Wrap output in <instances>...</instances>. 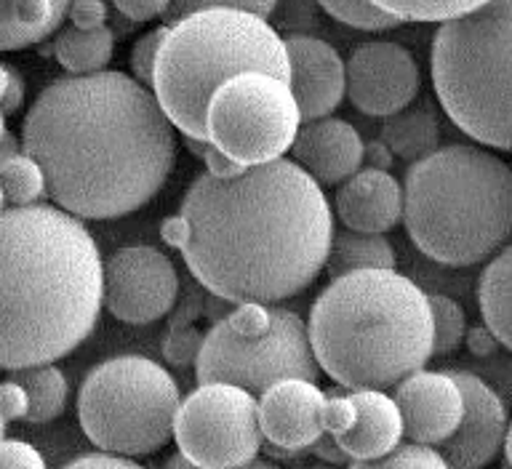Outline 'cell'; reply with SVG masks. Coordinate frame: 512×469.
<instances>
[{"mask_svg":"<svg viewBox=\"0 0 512 469\" xmlns=\"http://www.w3.org/2000/svg\"><path fill=\"white\" fill-rule=\"evenodd\" d=\"M62 469H147L139 462H134L131 456H118L99 451V454H86L72 459L70 464H64Z\"/></svg>","mask_w":512,"mask_h":469,"instance_id":"40","label":"cell"},{"mask_svg":"<svg viewBox=\"0 0 512 469\" xmlns=\"http://www.w3.org/2000/svg\"><path fill=\"white\" fill-rule=\"evenodd\" d=\"M11 379L22 384L27 395H30V414H27L24 422L48 424L64 414L70 384H67V376L54 363L11 371Z\"/></svg>","mask_w":512,"mask_h":469,"instance_id":"25","label":"cell"},{"mask_svg":"<svg viewBox=\"0 0 512 469\" xmlns=\"http://www.w3.org/2000/svg\"><path fill=\"white\" fill-rule=\"evenodd\" d=\"M358 419L344 432L339 446L350 454L352 462H371L392 454L406 438L403 414L392 395L384 390H352Z\"/></svg>","mask_w":512,"mask_h":469,"instance_id":"20","label":"cell"},{"mask_svg":"<svg viewBox=\"0 0 512 469\" xmlns=\"http://www.w3.org/2000/svg\"><path fill=\"white\" fill-rule=\"evenodd\" d=\"M198 384H238L262 398L283 379L318 382L320 363L310 326L278 304H238L230 318L208 328L195 366Z\"/></svg>","mask_w":512,"mask_h":469,"instance_id":"9","label":"cell"},{"mask_svg":"<svg viewBox=\"0 0 512 469\" xmlns=\"http://www.w3.org/2000/svg\"><path fill=\"white\" fill-rule=\"evenodd\" d=\"M174 123L134 75H64L38 94L22 147L48 198L78 219H120L150 203L176 160Z\"/></svg>","mask_w":512,"mask_h":469,"instance_id":"1","label":"cell"},{"mask_svg":"<svg viewBox=\"0 0 512 469\" xmlns=\"http://www.w3.org/2000/svg\"><path fill=\"white\" fill-rule=\"evenodd\" d=\"M419 64L414 54L392 40H371L347 59V96L371 118H392L419 94Z\"/></svg>","mask_w":512,"mask_h":469,"instance_id":"13","label":"cell"},{"mask_svg":"<svg viewBox=\"0 0 512 469\" xmlns=\"http://www.w3.org/2000/svg\"><path fill=\"white\" fill-rule=\"evenodd\" d=\"M203 344H206V334L198 331V326L168 328V334L163 336V358L176 368L198 366Z\"/></svg>","mask_w":512,"mask_h":469,"instance_id":"32","label":"cell"},{"mask_svg":"<svg viewBox=\"0 0 512 469\" xmlns=\"http://www.w3.org/2000/svg\"><path fill=\"white\" fill-rule=\"evenodd\" d=\"M328 392L310 379H283L259 398L264 440L280 451H307L326 435L323 408Z\"/></svg>","mask_w":512,"mask_h":469,"instance_id":"16","label":"cell"},{"mask_svg":"<svg viewBox=\"0 0 512 469\" xmlns=\"http://www.w3.org/2000/svg\"><path fill=\"white\" fill-rule=\"evenodd\" d=\"M174 440L200 469H235L259 459L264 432L259 398L238 384H200L182 400Z\"/></svg>","mask_w":512,"mask_h":469,"instance_id":"11","label":"cell"},{"mask_svg":"<svg viewBox=\"0 0 512 469\" xmlns=\"http://www.w3.org/2000/svg\"><path fill=\"white\" fill-rule=\"evenodd\" d=\"M0 139H3V150H0V158H14V155L24 152V147H19V139L11 134V128H8L6 123H3V128H0Z\"/></svg>","mask_w":512,"mask_h":469,"instance_id":"48","label":"cell"},{"mask_svg":"<svg viewBox=\"0 0 512 469\" xmlns=\"http://www.w3.org/2000/svg\"><path fill=\"white\" fill-rule=\"evenodd\" d=\"M163 469H200V467H195L192 462H187L182 454H176V456H171V459H166Z\"/></svg>","mask_w":512,"mask_h":469,"instance_id":"49","label":"cell"},{"mask_svg":"<svg viewBox=\"0 0 512 469\" xmlns=\"http://www.w3.org/2000/svg\"><path fill=\"white\" fill-rule=\"evenodd\" d=\"M504 462L512 464V424L507 430V438H504Z\"/></svg>","mask_w":512,"mask_h":469,"instance_id":"50","label":"cell"},{"mask_svg":"<svg viewBox=\"0 0 512 469\" xmlns=\"http://www.w3.org/2000/svg\"><path fill=\"white\" fill-rule=\"evenodd\" d=\"M307 469H342V467H336V464H326V462H318V464H310Z\"/></svg>","mask_w":512,"mask_h":469,"instance_id":"51","label":"cell"},{"mask_svg":"<svg viewBox=\"0 0 512 469\" xmlns=\"http://www.w3.org/2000/svg\"><path fill=\"white\" fill-rule=\"evenodd\" d=\"M187 235H190V227H187L182 214L168 216V219H163V224H160V238H163L166 246L176 248V251H182L184 243H187Z\"/></svg>","mask_w":512,"mask_h":469,"instance_id":"45","label":"cell"},{"mask_svg":"<svg viewBox=\"0 0 512 469\" xmlns=\"http://www.w3.org/2000/svg\"><path fill=\"white\" fill-rule=\"evenodd\" d=\"M67 16H70L72 27L102 30L107 27V3L104 0H72Z\"/></svg>","mask_w":512,"mask_h":469,"instance_id":"38","label":"cell"},{"mask_svg":"<svg viewBox=\"0 0 512 469\" xmlns=\"http://www.w3.org/2000/svg\"><path fill=\"white\" fill-rule=\"evenodd\" d=\"M318 3L323 6V11L334 16L336 22L355 27V30L382 32L403 24L398 16L387 14L379 6H374L371 0H318Z\"/></svg>","mask_w":512,"mask_h":469,"instance_id":"29","label":"cell"},{"mask_svg":"<svg viewBox=\"0 0 512 469\" xmlns=\"http://www.w3.org/2000/svg\"><path fill=\"white\" fill-rule=\"evenodd\" d=\"M408 443L443 446L464 419V392L451 371H414L395 387Z\"/></svg>","mask_w":512,"mask_h":469,"instance_id":"15","label":"cell"},{"mask_svg":"<svg viewBox=\"0 0 512 469\" xmlns=\"http://www.w3.org/2000/svg\"><path fill=\"white\" fill-rule=\"evenodd\" d=\"M120 14L131 22H147L155 16H166L171 0H112Z\"/></svg>","mask_w":512,"mask_h":469,"instance_id":"41","label":"cell"},{"mask_svg":"<svg viewBox=\"0 0 512 469\" xmlns=\"http://www.w3.org/2000/svg\"><path fill=\"white\" fill-rule=\"evenodd\" d=\"M502 469H512V464H507V462H502Z\"/></svg>","mask_w":512,"mask_h":469,"instance_id":"52","label":"cell"},{"mask_svg":"<svg viewBox=\"0 0 512 469\" xmlns=\"http://www.w3.org/2000/svg\"><path fill=\"white\" fill-rule=\"evenodd\" d=\"M347 469H451L438 448L400 443L392 454L371 462H352Z\"/></svg>","mask_w":512,"mask_h":469,"instance_id":"30","label":"cell"},{"mask_svg":"<svg viewBox=\"0 0 512 469\" xmlns=\"http://www.w3.org/2000/svg\"><path fill=\"white\" fill-rule=\"evenodd\" d=\"M334 206L344 230L384 235L403 219L406 198L390 171L366 166L339 187Z\"/></svg>","mask_w":512,"mask_h":469,"instance_id":"19","label":"cell"},{"mask_svg":"<svg viewBox=\"0 0 512 469\" xmlns=\"http://www.w3.org/2000/svg\"><path fill=\"white\" fill-rule=\"evenodd\" d=\"M176 299L179 272L158 248L126 246L104 264V307L120 323H155L174 310Z\"/></svg>","mask_w":512,"mask_h":469,"instance_id":"12","label":"cell"},{"mask_svg":"<svg viewBox=\"0 0 512 469\" xmlns=\"http://www.w3.org/2000/svg\"><path fill=\"white\" fill-rule=\"evenodd\" d=\"M432 318H435V358L454 355L467 336V318L456 299L443 294L430 296Z\"/></svg>","mask_w":512,"mask_h":469,"instance_id":"28","label":"cell"},{"mask_svg":"<svg viewBox=\"0 0 512 469\" xmlns=\"http://www.w3.org/2000/svg\"><path fill=\"white\" fill-rule=\"evenodd\" d=\"M291 80L304 123L331 118V112L347 94V64L336 54L331 43L312 35H291L286 38Z\"/></svg>","mask_w":512,"mask_h":469,"instance_id":"17","label":"cell"},{"mask_svg":"<svg viewBox=\"0 0 512 469\" xmlns=\"http://www.w3.org/2000/svg\"><path fill=\"white\" fill-rule=\"evenodd\" d=\"M203 163H206V174L219 176V179H232V176H238L243 171L240 163L230 158V155H224L222 150H216L214 144L208 147L206 155H203Z\"/></svg>","mask_w":512,"mask_h":469,"instance_id":"44","label":"cell"},{"mask_svg":"<svg viewBox=\"0 0 512 469\" xmlns=\"http://www.w3.org/2000/svg\"><path fill=\"white\" fill-rule=\"evenodd\" d=\"M478 304L483 323L512 352V243L486 264L478 283Z\"/></svg>","mask_w":512,"mask_h":469,"instance_id":"21","label":"cell"},{"mask_svg":"<svg viewBox=\"0 0 512 469\" xmlns=\"http://www.w3.org/2000/svg\"><path fill=\"white\" fill-rule=\"evenodd\" d=\"M27 414H30V395L16 379H6L3 390H0V422H3V430L11 422L27 419Z\"/></svg>","mask_w":512,"mask_h":469,"instance_id":"36","label":"cell"},{"mask_svg":"<svg viewBox=\"0 0 512 469\" xmlns=\"http://www.w3.org/2000/svg\"><path fill=\"white\" fill-rule=\"evenodd\" d=\"M104 264L78 216L51 203L3 208V368L56 363L94 334Z\"/></svg>","mask_w":512,"mask_h":469,"instance_id":"3","label":"cell"},{"mask_svg":"<svg viewBox=\"0 0 512 469\" xmlns=\"http://www.w3.org/2000/svg\"><path fill=\"white\" fill-rule=\"evenodd\" d=\"M238 304L230 302V299H222V296L208 294L206 296V320H211V326L222 323L224 318H230V312L235 310Z\"/></svg>","mask_w":512,"mask_h":469,"instance_id":"46","label":"cell"},{"mask_svg":"<svg viewBox=\"0 0 512 469\" xmlns=\"http://www.w3.org/2000/svg\"><path fill=\"white\" fill-rule=\"evenodd\" d=\"M310 454L318 459V462H326V464H336V467H344V464H350V454L344 451L342 446H339V440L334 438V435H323V438H318V443L310 448Z\"/></svg>","mask_w":512,"mask_h":469,"instance_id":"43","label":"cell"},{"mask_svg":"<svg viewBox=\"0 0 512 469\" xmlns=\"http://www.w3.org/2000/svg\"><path fill=\"white\" fill-rule=\"evenodd\" d=\"M168 27L152 94L184 139L208 142V104L240 72L291 80L286 40L264 16L240 8H206Z\"/></svg>","mask_w":512,"mask_h":469,"instance_id":"6","label":"cell"},{"mask_svg":"<svg viewBox=\"0 0 512 469\" xmlns=\"http://www.w3.org/2000/svg\"><path fill=\"white\" fill-rule=\"evenodd\" d=\"M464 392V419L459 430L438 446L451 469H483L504 451L507 411L494 387L472 371H451Z\"/></svg>","mask_w":512,"mask_h":469,"instance_id":"14","label":"cell"},{"mask_svg":"<svg viewBox=\"0 0 512 469\" xmlns=\"http://www.w3.org/2000/svg\"><path fill=\"white\" fill-rule=\"evenodd\" d=\"M3 469H48L38 448L24 440H3Z\"/></svg>","mask_w":512,"mask_h":469,"instance_id":"37","label":"cell"},{"mask_svg":"<svg viewBox=\"0 0 512 469\" xmlns=\"http://www.w3.org/2000/svg\"><path fill=\"white\" fill-rule=\"evenodd\" d=\"M307 326L320 371L347 390H390L435 358L430 294L398 270L331 280Z\"/></svg>","mask_w":512,"mask_h":469,"instance_id":"4","label":"cell"},{"mask_svg":"<svg viewBox=\"0 0 512 469\" xmlns=\"http://www.w3.org/2000/svg\"><path fill=\"white\" fill-rule=\"evenodd\" d=\"M387 14L398 16L400 22H451L470 14L488 0H371Z\"/></svg>","mask_w":512,"mask_h":469,"instance_id":"27","label":"cell"},{"mask_svg":"<svg viewBox=\"0 0 512 469\" xmlns=\"http://www.w3.org/2000/svg\"><path fill=\"white\" fill-rule=\"evenodd\" d=\"M275 6H278V0H171V8L163 16V22L176 24L184 16L206 11V8H240V11H251V14L267 19L275 11Z\"/></svg>","mask_w":512,"mask_h":469,"instance_id":"33","label":"cell"},{"mask_svg":"<svg viewBox=\"0 0 512 469\" xmlns=\"http://www.w3.org/2000/svg\"><path fill=\"white\" fill-rule=\"evenodd\" d=\"M403 224L432 262L472 267L512 243V168L494 152L451 144L408 166Z\"/></svg>","mask_w":512,"mask_h":469,"instance_id":"5","label":"cell"},{"mask_svg":"<svg viewBox=\"0 0 512 469\" xmlns=\"http://www.w3.org/2000/svg\"><path fill=\"white\" fill-rule=\"evenodd\" d=\"M291 158L320 187H336L363 168L366 144L347 120L320 118L299 128Z\"/></svg>","mask_w":512,"mask_h":469,"instance_id":"18","label":"cell"},{"mask_svg":"<svg viewBox=\"0 0 512 469\" xmlns=\"http://www.w3.org/2000/svg\"><path fill=\"white\" fill-rule=\"evenodd\" d=\"M395 158L406 160V163H419V160L430 158L432 152H438L440 147V126L435 112L427 104L419 107H406L398 115L384 120L382 134H379Z\"/></svg>","mask_w":512,"mask_h":469,"instance_id":"22","label":"cell"},{"mask_svg":"<svg viewBox=\"0 0 512 469\" xmlns=\"http://www.w3.org/2000/svg\"><path fill=\"white\" fill-rule=\"evenodd\" d=\"M432 86L456 128L483 147L512 152V0H488L440 24Z\"/></svg>","mask_w":512,"mask_h":469,"instance_id":"7","label":"cell"},{"mask_svg":"<svg viewBox=\"0 0 512 469\" xmlns=\"http://www.w3.org/2000/svg\"><path fill=\"white\" fill-rule=\"evenodd\" d=\"M182 392L166 368L120 355L88 371L78 392L80 430L99 451L150 456L174 438Z\"/></svg>","mask_w":512,"mask_h":469,"instance_id":"8","label":"cell"},{"mask_svg":"<svg viewBox=\"0 0 512 469\" xmlns=\"http://www.w3.org/2000/svg\"><path fill=\"white\" fill-rule=\"evenodd\" d=\"M355 419H358V408L352 400V390L336 384V392H328V403L323 408V427H326L328 435L342 438L344 432L355 424Z\"/></svg>","mask_w":512,"mask_h":469,"instance_id":"35","label":"cell"},{"mask_svg":"<svg viewBox=\"0 0 512 469\" xmlns=\"http://www.w3.org/2000/svg\"><path fill=\"white\" fill-rule=\"evenodd\" d=\"M200 283L190 275V280L184 283V288L179 291V299H176L174 310L168 312V328H190L195 326L200 318H206V296L200 291Z\"/></svg>","mask_w":512,"mask_h":469,"instance_id":"34","label":"cell"},{"mask_svg":"<svg viewBox=\"0 0 512 469\" xmlns=\"http://www.w3.org/2000/svg\"><path fill=\"white\" fill-rule=\"evenodd\" d=\"M0 176H3V192H0L3 208L35 206L43 195H48L46 174L38 166V160H32L27 152L3 158Z\"/></svg>","mask_w":512,"mask_h":469,"instance_id":"26","label":"cell"},{"mask_svg":"<svg viewBox=\"0 0 512 469\" xmlns=\"http://www.w3.org/2000/svg\"><path fill=\"white\" fill-rule=\"evenodd\" d=\"M360 270H395V248L384 235L371 232H334L328 248V278H344Z\"/></svg>","mask_w":512,"mask_h":469,"instance_id":"23","label":"cell"},{"mask_svg":"<svg viewBox=\"0 0 512 469\" xmlns=\"http://www.w3.org/2000/svg\"><path fill=\"white\" fill-rule=\"evenodd\" d=\"M302 112L286 80L240 72L208 104V142L243 168L264 166L291 152Z\"/></svg>","mask_w":512,"mask_h":469,"instance_id":"10","label":"cell"},{"mask_svg":"<svg viewBox=\"0 0 512 469\" xmlns=\"http://www.w3.org/2000/svg\"><path fill=\"white\" fill-rule=\"evenodd\" d=\"M115 51V38L110 27L102 30H80V27H67L56 35L54 56L70 75H94L104 72Z\"/></svg>","mask_w":512,"mask_h":469,"instance_id":"24","label":"cell"},{"mask_svg":"<svg viewBox=\"0 0 512 469\" xmlns=\"http://www.w3.org/2000/svg\"><path fill=\"white\" fill-rule=\"evenodd\" d=\"M0 91H3V118H11L22 107L24 91H27L24 75L16 70L14 64H3V70H0Z\"/></svg>","mask_w":512,"mask_h":469,"instance_id":"39","label":"cell"},{"mask_svg":"<svg viewBox=\"0 0 512 469\" xmlns=\"http://www.w3.org/2000/svg\"><path fill=\"white\" fill-rule=\"evenodd\" d=\"M179 214L190 227L184 264L208 294L278 304L310 286L328 262L334 214L323 187L294 160L203 174Z\"/></svg>","mask_w":512,"mask_h":469,"instance_id":"2","label":"cell"},{"mask_svg":"<svg viewBox=\"0 0 512 469\" xmlns=\"http://www.w3.org/2000/svg\"><path fill=\"white\" fill-rule=\"evenodd\" d=\"M390 163H392V152H390V147L382 142V139H376V142L366 144V166L390 171Z\"/></svg>","mask_w":512,"mask_h":469,"instance_id":"47","label":"cell"},{"mask_svg":"<svg viewBox=\"0 0 512 469\" xmlns=\"http://www.w3.org/2000/svg\"><path fill=\"white\" fill-rule=\"evenodd\" d=\"M464 347H467L475 358H488V355H494L496 347H499V339H496V336L491 334V328L483 323V326L467 328Z\"/></svg>","mask_w":512,"mask_h":469,"instance_id":"42","label":"cell"},{"mask_svg":"<svg viewBox=\"0 0 512 469\" xmlns=\"http://www.w3.org/2000/svg\"><path fill=\"white\" fill-rule=\"evenodd\" d=\"M168 24H160V27H152L150 32H144L142 38L136 40V46L131 48V75H134L142 86L152 88V80H155V67H158L160 48L168 38Z\"/></svg>","mask_w":512,"mask_h":469,"instance_id":"31","label":"cell"}]
</instances>
